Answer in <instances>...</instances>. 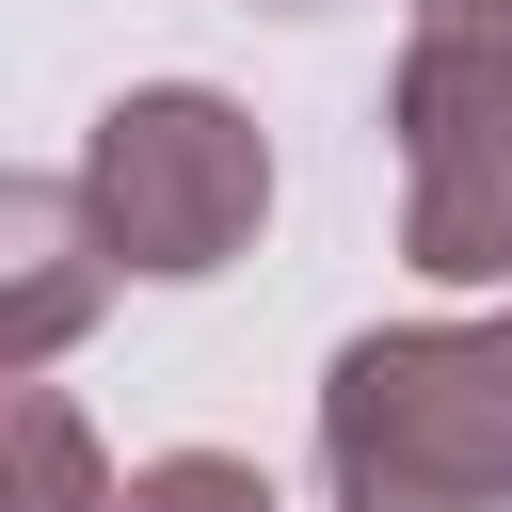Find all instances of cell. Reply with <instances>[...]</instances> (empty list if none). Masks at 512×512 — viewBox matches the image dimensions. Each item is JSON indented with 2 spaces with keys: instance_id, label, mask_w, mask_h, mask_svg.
Returning a JSON list of instances; mask_svg holds the SVG:
<instances>
[{
  "instance_id": "1",
  "label": "cell",
  "mask_w": 512,
  "mask_h": 512,
  "mask_svg": "<svg viewBox=\"0 0 512 512\" xmlns=\"http://www.w3.org/2000/svg\"><path fill=\"white\" fill-rule=\"evenodd\" d=\"M320 496L336 512H512V304L384 320L320 368Z\"/></svg>"
},
{
  "instance_id": "2",
  "label": "cell",
  "mask_w": 512,
  "mask_h": 512,
  "mask_svg": "<svg viewBox=\"0 0 512 512\" xmlns=\"http://www.w3.org/2000/svg\"><path fill=\"white\" fill-rule=\"evenodd\" d=\"M80 192H96V224H112V256L144 288H192V272H224L272 224V144L208 80H128L80 128Z\"/></svg>"
},
{
  "instance_id": "3",
  "label": "cell",
  "mask_w": 512,
  "mask_h": 512,
  "mask_svg": "<svg viewBox=\"0 0 512 512\" xmlns=\"http://www.w3.org/2000/svg\"><path fill=\"white\" fill-rule=\"evenodd\" d=\"M384 128H400V256L432 288H512V64L400 32Z\"/></svg>"
},
{
  "instance_id": "4",
  "label": "cell",
  "mask_w": 512,
  "mask_h": 512,
  "mask_svg": "<svg viewBox=\"0 0 512 512\" xmlns=\"http://www.w3.org/2000/svg\"><path fill=\"white\" fill-rule=\"evenodd\" d=\"M112 288H128V256H112L96 192L80 176H0V384H32Z\"/></svg>"
},
{
  "instance_id": "5",
  "label": "cell",
  "mask_w": 512,
  "mask_h": 512,
  "mask_svg": "<svg viewBox=\"0 0 512 512\" xmlns=\"http://www.w3.org/2000/svg\"><path fill=\"white\" fill-rule=\"evenodd\" d=\"M0 432H16L0 512H128V480L96 464V432H80V400H64V384H16V400H0Z\"/></svg>"
},
{
  "instance_id": "6",
  "label": "cell",
  "mask_w": 512,
  "mask_h": 512,
  "mask_svg": "<svg viewBox=\"0 0 512 512\" xmlns=\"http://www.w3.org/2000/svg\"><path fill=\"white\" fill-rule=\"evenodd\" d=\"M128 512H272V480L240 448H160V464H128Z\"/></svg>"
},
{
  "instance_id": "7",
  "label": "cell",
  "mask_w": 512,
  "mask_h": 512,
  "mask_svg": "<svg viewBox=\"0 0 512 512\" xmlns=\"http://www.w3.org/2000/svg\"><path fill=\"white\" fill-rule=\"evenodd\" d=\"M400 32H448V48H480V64H512V0H416Z\"/></svg>"
},
{
  "instance_id": "8",
  "label": "cell",
  "mask_w": 512,
  "mask_h": 512,
  "mask_svg": "<svg viewBox=\"0 0 512 512\" xmlns=\"http://www.w3.org/2000/svg\"><path fill=\"white\" fill-rule=\"evenodd\" d=\"M272 16H336V0H272Z\"/></svg>"
}]
</instances>
